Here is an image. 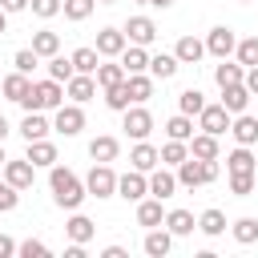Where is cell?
I'll return each mask as SVG.
<instances>
[{"label":"cell","mask_w":258,"mask_h":258,"mask_svg":"<svg viewBox=\"0 0 258 258\" xmlns=\"http://www.w3.org/2000/svg\"><path fill=\"white\" fill-rule=\"evenodd\" d=\"M189 153L202 157V161L218 157V137H214V133H194V137H189Z\"/></svg>","instance_id":"36"},{"label":"cell","mask_w":258,"mask_h":258,"mask_svg":"<svg viewBox=\"0 0 258 258\" xmlns=\"http://www.w3.org/2000/svg\"><path fill=\"white\" fill-rule=\"evenodd\" d=\"M16 254H20V258H48V246H44L40 238H28V242L16 246Z\"/></svg>","instance_id":"47"},{"label":"cell","mask_w":258,"mask_h":258,"mask_svg":"<svg viewBox=\"0 0 258 258\" xmlns=\"http://www.w3.org/2000/svg\"><path fill=\"white\" fill-rule=\"evenodd\" d=\"M202 109H206V93H202V89H181V93H177V113L198 117Z\"/></svg>","instance_id":"34"},{"label":"cell","mask_w":258,"mask_h":258,"mask_svg":"<svg viewBox=\"0 0 258 258\" xmlns=\"http://www.w3.org/2000/svg\"><path fill=\"white\" fill-rule=\"evenodd\" d=\"M8 133H12V125H8V117H4V113H0V141H4V137H8Z\"/></svg>","instance_id":"55"},{"label":"cell","mask_w":258,"mask_h":258,"mask_svg":"<svg viewBox=\"0 0 258 258\" xmlns=\"http://www.w3.org/2000/svg\"><path fill=\"white\" fill-rule=\"evenodd\" d=\"M0 8L12 16V12H24V8H28V0H0Z\"/></svg>","instance_id":"51"},{"label":"cell","mask_w":258,"mask_h":258,"mask_svg":"<svg viewBox=\"0 0 258 258\" xmlns=\"http://www.w3.org/2000/svg\"><path fill=\"white\" fill-rule=\"evenodd\" d=\"M161 226H165L173 238H185V234H194V230H198V218H194L189 210H169Z\"/></svg>","instance_id":"22"},{"label":"cell","mask_w":258,"mask_h":258,"mask_svg":"<svg viewBox=\"0 0 258 258\" xmlns=\"http://www.w3.org/2000/svg\"><path fill=\"white\" fill-rule=\"evenodd\" d=\"M93 8H97V0H60V12H64L73 24L89 20V16H93Z\"/></svg>","instance_id":"40"},{"label":"cell","mask_w":258,"mask_h":258,"mask_svg":"<svg viewBox=\"0 0 258 258\" xmlns=\"http://www.w3.org/2000/svg\"><path fill=\"white\" fill-rule=\"evenodd\" d=\"M4 161H8V157H4V141H0V169H4Z\"/></svg>","instance_id":"58"},{"label":"cell","mask_w":258,"mask_h":258,"mask_svg":"<svg viewBox=\"0 0 258 258\" xmlns=\"http://www.w3.org/2000/svg\"><path fill=\"white\" fill-rule=\"evenodd\" d=\"M230 234H234V242H242V246L258 242V218H238V222H230Z\"/></svg>","instance_id":"39"},{"label":"cell","mask_w":258,"mask_h":258,"mask_svg":"<svg viewBox=\"0 0 258 258\" xmlns=\"http://www.w3.org/2000/svg\"><path fill=\"white\" fill-rule=\"evenodd\" d=\"M125 89H129V101L133 105H145L153 97V77L149 73H125Z\"/></svg>","instance_id":"17"},{"label":"cell","mask_w":258,"mask_h":258,"mask_svg":"<svg viewBox=\"0 0 258 258\" xmlns=\"http://www.w3.org/2000/svg\"><path fill=\"white\" fill-rule=\"evenodd\" d=\"M198 129H202V133H214V137L230 133V113L222 109V101H218V105H206V109L198 113Z\"/></svg>","instance_id":"8"},{"label":"cell","mask_w":258,"mask_h":258,"mask_svg":"<svg viewBox=\"0 0 258 258\" xmlns=\"http://www.w3.org/2000/svg\"><path fill=\"white\" fill-rule=\"evenodd\" d=\"M12 64H16V73H32V69L40 64V56H36L32 48H16V56H12Z\"/></svg>","instance_id":"46"},{"label":"cell","mask_w":258,"mask_h":258,"mask_svg":"<svg viewBox=\"0 0 258 258\" xmlns=\"http://www.w3.org/2000/svg\"><path fill=\"white\" fill-rule=\"evenodd\" d=\"M165 133H169L173 141H189V137H194V117H185V113L169 117V121H165Z\"/></svg>","instance_id":"41"},{"label":"cell","mask_w":258,"mask_h":258,"mask_svg":"<svg viewBox=\"0 0 258 258\" xmlns=\"http://www.w3.org/2000/svg\"><path fill=\"white\" fill-rule=\"evenodd\" d=\"M173 56H177L181 64H198V60L206 56V40H198V36H181V40L173 44Z\"/></svg>","instance_id":"23"},{"label":"cell","mask_w":258,"mask_h":258,"mask_svg":"<svg viewBox=\"0 0 258 258\" xmlns=\"http://www.w3.org/2000/svg\"><path fill=\"white\" fill-rule=\"evenodd\" d=\"M16 202H20V189H16V185H8V181L0 177V214L16 210Z\"/></svg>","instance_id":"49"},{"label":"cell","mask_w":258,"mask_h":258,"mask_svg":"<svg viewBox=\"0 0 258 258\" xmlns=\"http://www.w3.org/2000/svg\"><path fill=\"white\" fill-rule=\"evenodd\" d=\"M177 69H181V60H177L173 52H149V69H145V73H149L153 81H169Z\"/></svg>","instance_id":"16"},{"label":"cell","mask_w":258,"mask_h":258,"mask_svg":"<svg viewBox=\"0 0 258 258\" xmlns=\"http://www.w3.org/2000/svg\"><path fill=\"white\" fill-rule=\"evenodd\" d=\"M242 77H246V69H242L238 60H226V56H222V64L214 69V81H218V89H226V85H238Z\"/></svg>","instance_id":"35"},{"label":"cell","mask_w":258,"mask_h":258,"mask_svg":"<svg viewBox=\"0 0 258 258\" xmlns=\"http://www.w3.org/2000/svg\"><path fill=\"white\" fill-rule=\"evenodd\" d=\"M93 81H97L101 89H109V85H121V81H125V69H121V60H117V56L101 60V64H97V73H93Z\"/></svg>","instance_id":"29"},{"label":"cell","mask_w":258,"mask_h":258,"mask_svg":"<svg viewBox=\"0 0 258 258\" xmlns=\"http://www.w3.org/2000/svg\"><path fill=\"white\" fill-rule=\"evenodd\" d=\"M173 173H177V185H185V189H198V185H210V181H218V157H210V161H202V157H185V161H177L173 165Z\"/></svg>","instance_id":"3"},{"label":"cell","mask_w":258,"mask_h":258,"mask_svg":"<svg viewBox=\"0 0 258 258\" xmlns=\"http://www.w3.org/2000/svg\"><path fill=\"white\" fill-rule=\"evenodd\" d=\"M149 194L161 198V202L173 198V194H177V173H173V169H149Z\"/></svg>","instance_id":"18"},{"label":"cell","mask_w":258,"mask_h":258,"mask_svg":"<svg viewBox=\"0 0 258 258\" xmlns=\"http://www.w3.org/2000/svg\"><path fill=\"white\" fill-rule=\"evenodd\" d=\"M246 105H250V89L238 81V85H226L222 89V109L234 117V113H246Z\"/></svg>","instance_id":"20"},{"label":"cell","mask_w":258,"mask_h":258,"mask_svg":"<svg viewBox=\"0 0 258 258\" xmlns=\"http://www.w3.org/2000/svg\"><path fill=\"white\" fill-rule=\"evenodd\" d=\"M226 169H230V173H258V157L250 153V145H238V149L226 157Z\"/></svg>","instance_id":"30"},{"label":"cell","mask_w":258,"mask_h":258,"mask_svg":"<svg viewBox=\"0 0 258 258\" xmlns=\"http://www.w3.org/2000/svg\"><path fill=\"white\" fill-rule=\"evenodd\" d=\"M165 222V210H161V198H141L137 202V226H145V230H153V226H161Z\"/></svg>","instance_id":"21"},{"label":"cell","mask_w":258,"mask_h":258,"mask_svg":"<svg viewBox=\"0 0 258 258\" xmlns=\"http://www.w3.org/2000/svg\"><path fill=\"white\" fill-rule=\"evenodd\" d=\"M85 194L89 198H117V173L109 161H93V169L85 177Z\"/></svg>","instance_id":"4"},{"label":"cell","mask_w":258,"mask_h":258,"mask_svg":"<svg viewBox=\"0 0 258 258\" xmlns=\"http://www.w3.org/2000/svg\"><path fill=\"white\" fill-rule=\"evenodd\" d=\"M234 52H238V64H242V69L258 64V36H246V40H238V44H234Z\"/></svg>","instance_id":"43"},{"label":"cell","mask_w":258,"mask_h":258,"mask_svg":"<svg viewBox=\"0 0 258 258\" xmlns=\"http://www.w3.org/2000/svg\"><path fill=\"white\" fill-rule=\"evenodd\" d=\"M48 189H52V202L60 210H81V202L89 198L85 194V181L73 169H64V165H48Z\"/></svg>","instance_id":"1"},{"label":"cell","mask_w":258,"mask_h":258,"mask_svg":"<svg viewBox=\"0 0 258 258\" xmlns=\"http://www.w3.org/2000/svg\"><path fill=\"white\" fill-rule=\"evenodd\" d=\"M117 60H121L125 73H145V69H149V48H145V44H125V52H121Z\"/></svg>","instance_id":"24"},{"label":"cell","mask_w":258,"mask_h":258,"mask_svg":"<svg viewBox=\"0 0 258 258\" xmlns=\"http://www.w3.org/2000/svg\"><path fill=\"white\" fill-rule=\"evenodd\" d=\"M145 194H149V177H145L141 169H129V173L117 177V198H125V202H141Z\"/></svg>","instance_id":"10"},{"label":"cell","mask_w":258,"mask_h":258,"mask_svg":"<svg viewBox=\"0 0 258 258\" xmlns=\"http://www.w3.org/2000/svg\"><path fill=\"white\" fill-rule=\"evenodd\" d=\"M32 52H36V56H44V60H48V56H56V52H60V36H56V32H48V28L32 32Z\"/></svg>","instance_id":"33"},{"label":"cell","mask_w":258,"mask_h":258,"mask_svg":"<svg viewBox=\"0 0 258 258\" xmlns=\"http://www.w3.org/2000/svg\"><path fill=\"white\" fill-rule=\"evenodd\" d=\"M125 44H129V40H125V32H121V28H101L93 48H97L101 56H121V52H125Z\"/></svg>","instance_id":"15"},{"label":"cell","mask_w":258,"mask_h":258,"mask_svg":"<svg viewBox=\"0 0 258 258\" xmlns=\"http://www.w3.org/2000/svg\"><path fill=\"white\" fill-rule=\"evenodd\" d=\"M129 165H133V169H141V173H149V169H157L161 161H157V149H153L149 141H137V145L129 149Z\"/></svg>","instance_id":"28"},{"label":"cell","mask_w":258,"mask_h":258,"mask_svg":"<svg viewBox=\"0 0 258 258\" xmlns=\"http://www.w3.org/2000/svg\"><path fill=\"white\" fill-rule=\"evenodd\" d=\"M69 60H73V69H77V73H97V64H101V52H97L93 44H85V48H77Z\"/></svg>","instance_id":"38"},{"label":"cell","mask_w":258,"mask_h":258,"mask_svg":"<svg viewBox=\"0 0 258 258\" xmlns=\"http://www.w3.org/2000/svg\"><path fill=\"white\" fill-rule=\"evenodd\" d=\"M64 97L77 101V105L93 101V97H97V81H93V73H73V77L64 81Z\"/></svg>","instance_id":"11"},{"label":"cell","mask_w":258,"mask_h":258,"mask_svg":"<svg viewBox=\"0 0 258 258\" xmlns=\"http://www.w3.org/2000/svg\"><path fill=\"white\" fill-rule=\"evenodd\" d=\"M141 250H145L149 258H165V254L173 250V234H169V230H161V226H153V230L145 234V242H141Z\"/></svg>","instance_id":"19"},{"label":"cell","mask_w":258,"mask_h":258,"mask_svg":"<svg viewBox=\"0 0 258 258\" xmlns=\"http://www.w3.org/2000/svg\"><path fill=\"white\" fill-rule=\"evenodd\" d=\"M149 8H173V0H149Z\"/></svg>","instance_id":"56"},{"label":"cell","mask_w":258,"mask_h":258,"mask_svg":"<svg viewBox=\"0 0 258 258\" xmlns=\"http://www.w3.org/2000/svg\"><path fill=\"white\" fill-rule=\"evenodd\" d=\"M133 141H145L149 133H153V113L145 109V105H129L125 109V125H121Z\"/></svg>","instance_id":"6"},{"label":"cell","mask_w":258,"mask_h":258,"mask_svg":"<svg viewBox=\"0 0 258 258\" xmlns=\"http://www.w3.org/2000/svg\"><path fill=\"white\" fill-rule=\"evenodd\" d=\"M137 4H149V0H137Z\"/></svg>","instance_id":"60"},{"label":"cell","mask_w":258,"mask_h":258,"mask_svg":"<svg viewBox=\"0 0 258 258\" xmlns=\"http://www.w3.org/2000/svg\"><path fill=\"white\" fill-rule=\"evenodd\" d=\"M198 230H202L206 238H218V234H226V214H222L218 206L202 210V214H198Z\"/></svg>","instance_id":"31"},{"label":"cell","mask_w":258,"mask_h":258,"mask_svg":"<svg viewBox=\"0 0 258 258\" xmlns=\"http://www.w3.org/2000/svg\"><path fill=\"white\" fill-rule=\"evenodd\" d=\"M52 129H56L60 137H77V133L85 129V109H81L77 101H69V105H60V109H52Z\"/></svg>","instance_id":"5"},{"label":"cell","mask_w":258,"mask_h":258,"mask_svg":"<svg viewBox=\"0 0 258 258\" xmlns=\"http://www.w3.org/2000/svg\"><path fill=\"white\" fill-rule=\"evenodd\" d=\"M105 105H109L113 113H125V109L133 105V101H129V89H125V81H121V85H109V89H105Z\"/></svg>","instance_id":"42"},{"label":"cell","mask_w":258,"mask_h":258,"mask_svg":"<svg viewBox=\"0 0 258 258\" xmlns=\"http://www.w3.org/2000/svg\"><path fill=\"white\" fill-rule=\"evenodd\" d=\"M121 32H125V40H129V44H145V48L157 40V24H153L149 16H129Z\"/></svg>","instance_id":"7"},{"label":"cell","mask_w":258,"mask_h":258,"mask_svg":"<svg viewBox=\"0 0 258 258\" xmlns=\"http://www.w3.org/2000/svg\"><path fill=\"white\" fill-rule=\"evenodd\" d=\"M64 234H69V242H89V238L97 234V226H93L85 214H77V210H73V218L64 222Z\"/></svg>","instance_id":"32"},{"label":"cell","mask_w":258,"mask_h":258,"mask_svg":"<svg viewBox=\"0 0 258 258\" xmlns=\"http://www.w3.org/2000/svg\"><path fill=\"white\" fill-rule=\"evenodd\" d=\"M101 258H129V254H125V246H105Z\"/></svg>","instance_id":"53"},{"label":"cell","mask_w":258,"mask_h":258,"mask_svg":"<svg viewBox=\"0 0 258 258\" xmlns=\"http://www.w3.org/2000/svg\"><path fill=\"white\" fill-rule=\"evenodd\" d=\"M32 89V81H28V73H8V77H0V93L8 97V101H24V93Z\"/></svg>","instance_id":"25"},{"label":"cell","mask_w":258,"mask_h":258,"mask_svg":"<svg viewBox=\"0 0 258 258\" xmlns=\"http://www.w3.org/2000/svg\"><path fill=\"white\" fill-rule=\"evenodd\" d=\"M242 85L250 89V97H258V64H250V69H246V77H242Z\"/></svg>","instance_id":"50"},{"label":"cell","mask_w":258,"mask_h":258,"mask_svg":"<svg viewBox=\"0 0 258 258\" xmlns=\"http://www.w3.org/2000/svg\"><path fill=\"white\" fill-rule=\"evenodd\" d=\"M0 177H4L8 185H16V189H28V185H32V177H36V165H32L28 157H16V161H4Z\"/></svg>","instance_id":"9"},{"label":"cell","mask_w":258,"mask_h":258,"mask_svg":"<svg viewBox=\"0 0 258 258\" xmlns=\"http://www.w3.org/2000/svg\"><path fill=\"white\" fill-rule=\"evenodd\" d=\"M117 153H121V141L109 137V133H101V137L89 141V157L93 161H117Z\"/></svg>","instance_id":"27"},{"label":"cell","mask_w":258,"mask_h":258,"mask_svg":"<svg viewBox=\"0 0 258 258\" xmlns=\"http://www.w3.org/2000/svg\"><path fill=\"white\" fill-rule=\"evenodd\" d=\"M28 8H32V16H40V20H52V16L60 12V0H28Z\"/></svg>","instance_id":"48"},{"label":"cell","mask_w":258,"mask_h":258,"mask_svg":"<svg viewBox=\"0 0 258 258\" xmlns=\"http://www.w3.org/2000/svg\"><path fill=\"white\" fill-rule=\"evenodd\" d=\"M0 32H8V12L0 8Z\"/></svg>","instance_id":"57"},{"label":"cell","mask_w":258,"mask_h":258,"mask_svg":"<svg viewBox=\"0 0 258 258\" xmlns=\"http://www.w3.org/2000/svg\"><path fill=\"white\" fill-rule=\"evenodd\" d=\"M24 113H48V109H60L64 105V85L60 81H32V89L24 93Z\"/></svg>","instance_id":"2"},{"label":"cell","mask_w":258,"mask_h":258,"mask_svg":"<svg viewBox=\"0 0 258 258\" xmlns=\"http://www.w3.org/2000/svg\"><path fill=\"white\" fill-rule=\"evenodd\" d=\"M254 185H258V173H230V194L250 198V194H254Z\"/></svg>","instance_id":"45"},{"label":"cell","mask_w":258,"mask_h":258,"mask_svg":"<svg viewBox=\"0 0 258 258\" xmlns=\"http://www.w3.org/2000/svg\"><path fill=\"white\" fill-rule=\"evenodd\" d=\"M234 44H238V36H234V28H226V24H218V28H210V36H206V52L210 56H230L234 52Z\"/></svg>","instance_id":"12"},{"label":"cell","mask_w":258,"mask_h":258,"mask_svg":"<svg viewBox=\"0 0 258 258\" xmlns=\"http://www.w3.org/2000/svg\"><path fill=\"white\" fill-rule=\"evenodd\" d=\"M185 157H189V141H173V137H169V141L157 149V161H161V165H177V161H185Z\"/></svg>","instance_id":"37"},{"label":"cell","mask_w":258,"mask_h":258,"mask_svg":"<svg viewBox=\"0 0 258 258\" xmlns=\"http://www.w3.org/2000/svg\"><path fill=\"white\" fill-rule=\"evenodd\" d=\"M48 133H52V121L44 113H24V121H20V137L24 141H36V137H48Z\"/></svg>","instance_id":"26"},{"label":"cell","mask_w":258,"mask_h":258,"mask_svg":"<svg viewBox=\"0 0 258 258\" xmlns=\"http://www.w3.org/2000/svg\"><path fill=\"white\" fill-rule=\"evenodd\" d=\"M230 133H234L238 145H254V141H258V117H250V113H234V117H230Z\"/></svg>","instance_id":"14"},{"label":"cell","mask_w":258,"mask_h":258,"mask_svg":"<svg viewBox=\"0 0 258 258\" xmlns=\"http://www.w3.org/2000/svg\"><path fill=\"white\" fill-rule=\"evenodd\" d=\"M73 73H77V69H73V60H69V56H60V52H56V56H48V77H52V81H60V85H64Z\"/></svg>","instance_id":"44"},{"label":"cell","mask_w":258,"mask_h":258,"mask_svg":"<svg viewBox=\"0 0 258 258\" xmlns=\"http://www.w3.org/2000/svg\"><path fill=\"white\" fill-rule=\"evenodd\" d=\"M8 254H16V242L8 234H0V258H8Z\"/></svg>","instance_id":"52"},{"label":"cell","mask_w":258,"mask_h":258,"mask_svg":"<svg viewBox=\"0 0 258 258\" xmlns=\"http://www.w3.org/2000/svg\"><path fill=\"white\" fill-rule=\"evenodd\" d=\"M97 4H117V0H97Z\"/></svg>","instance_id":"59"},{"label":"cell","mask_w":258,"mask_h":258,"mask_svg":"<svg viewBox=\"0 0 258 258\" xmlns=\"http://www.w3.org/2000/svg\"><path fill=\"white\" fill-rule=\"evenodd\" d=\"M24 157H28L36 169H48V165H56V145H52L48 137H36V141H28Z\"/></svg>","instance_id":"13"},{"label":"cell","mask_w":258,"mask_h":258,"mask_svg":"<svg viewBox=\"0 0 258 258\" xmlns=\"http://www.w3.org/2000/svg\"><path fill=\"white\" fill-rule=\"evenodd\" d=\"M238 4H250V0H238Z\"/></svg>","instance_id":"61"},{"label":"cell","mask_w":258,"mask_h":258,"mask_svg":"<svg viewBox=\"0 0 258 258\" xmlns=\"http://www.w3.org/2000/svg\"><path fill=\"white\" fill-rule=\"evenodd\" d=\"M64 258H85V242H73V246L64 250Z\"/></svg>","instance_id":"54"}]
</instances>
